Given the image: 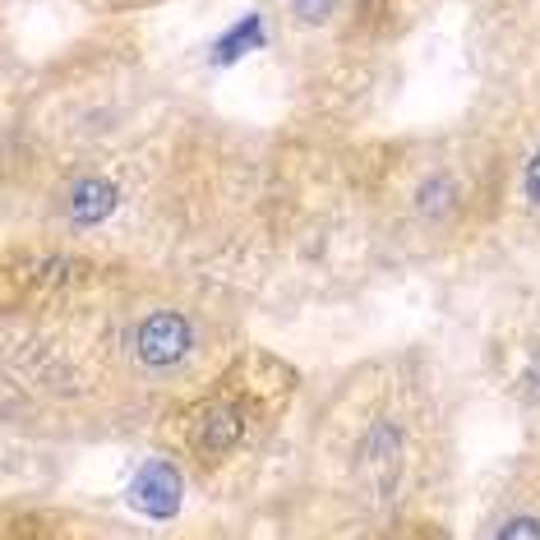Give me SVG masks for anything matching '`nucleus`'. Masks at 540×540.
<instances>
[{
	"label": "nucleus",
	"instance_id": "1",
	"mask_svg": "<svg viewBox=\"0 0 540 540\" xmlns=\"http://www.w3.org/2000/svg\"><path fill=\"white\" fill-rule=\"evenodd\" d=\"M291 393H296V374L282 360L268 351H240L194 393L180 397L157 420V434L180 467L217 485V476L245 467L259 453Z\"/></svg>",
	"mask_w": 540,
	"mask_h": 540
},
{
	"label": "nucleus",
	"instance_id": "2",
	"mask_svg": "<svg viewBox=\"0 0 540 540\" xmlns=\"http://www.w3.org/2000/svg\"><path fill=\"white\" fill-rule=\"evenodd\" d=\"M328 453L337 457V480L347 485L351 504L365 513H393L411 480L425 471V416L420 393L402 379L397 365L370 374V397L347 393L342 416L333 420Z\"/></svg>",
	"mask_w": 540,
	"mask_h": 540
},
{
	"label": "nucleus",
	"instance_id": "3",
	"mask_svg": "<svg viewBox=\"0 0 540 540\" xmlns=\"http://www.w3.org/2000/svg\"><path fill=\"white\" fill-rule=\"evenodd\" d=\"M494 176H467L453 162H430L416 167L402 194V217L411 231H425L430 240H448L457 227H467L476 217V194Z\"/></svg>",
	"mask_w": 540,
	"mask_h": 540
},
{
	"label": "nucleus",
	"instance_id": "4",
	"mask_svg": "<svg viewBox=\"0 0 540 540\" xmlns=\"http://www.w3.org/2000/svg\"><path fill=\"white\" fill-rule=\"evenodd\" d=\"M180 462L176 457H157L148 467H139L134 476V504L153 517H171L180 508V494H185V476H180Z\"/></svg>",
	"mask_w": 540,
	"mask_h": 540
},
{
	"label": "nucleus",
	"instance_id": "5",
	"mask_svg": "<svg viewBox=\"0 0 540 540\" xmlns=\"http://www.w3.org/2000/svg\"><path fill=\"white\" fill-rule=\"evenodd\" d=\"M264 42V19L259 14H250V19H240V24H231L227 33L217 37L213 47V65H231V60H240L245 51H254Z\"/></svg>",
	"mask_w": 540,
	"mask_h": 540
},
{
	"label": "nucleus",
	"instance_id": "6",
	"mask_svg": "<svg viewBox=\"0 0 540 540\" xmlns=\"http://www.w3.org/2000/svg\"><path fill=\"white\" fill-rule=\"evenodd\" d=\"M517 199H522V213L540 222V134L517 162Z\"/></svg>",
	"mask_w": 540,
	"mask_h": 540
},
{
	"label": "nucleus",
	"instance_id": "7",
	"mask_svg": "<svg viewBox=\"0 0 540 540\" xmlns=\"http://www.w3.org/2000/svg\"><path fill=\"white\" fill-rule=\"evenodd\" d=\"M287 5L296 14V24H305V28L328 24V14L337 10V0H287Z\"/></svg>",
	"mask_w": 540,
	"mask_h": 540
}]
</instances>
